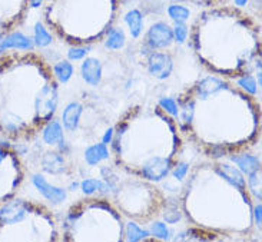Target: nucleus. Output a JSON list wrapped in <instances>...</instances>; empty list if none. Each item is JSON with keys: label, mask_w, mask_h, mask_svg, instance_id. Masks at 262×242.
<instances>
[{"label": "nucleus", "mask_w": 262, "mask_h": 242, "mask_svg": "<svg viewBox=\"0 0 262 242\" xmlns=\"http://www.w3.org/2000/svg\"><path fill=\"white\" fill-rule=\"evenodd\" d=\"M53 42V36L50 35L49 29L45 26L43 21H37L35 25V43L39 48H46Z\"/></svg>", "instance_id": "cd10ccee"}, {"label": "nucleus", "mask_w": 262, "mask_h": 242, "mask_svg": "<svg viewBox=\"0 0 262 242\" xmlns=\"http://www.w3.org/2000/svg\"><path fill=\"white\" fill-rule=\"evenodd\" d=\"M59 86L52 66L35 50L0 55V136L9 142L35 139L55 116Z\"/></svg>", "instance_id": "f03ea898"}, {"label": "nucleus", "mask_w": 262, "mask_h": 242, "mask_svg": "<svg viewBox=\"0 0 262 242\" xmlns=\"http://www.w3.org/2000/svg\"><path fill=\"white\" fill-rule=\"evenodd\" d=\"M43 21L72 46L100 42L114 26L122 0H43Z\"/></svg>", "instance_id": "423d86ee"}, {"label": "nucleus", "mask_w": 262, "mask_h": 242, "mask_svg": "<svg viewBox=\"0 0 262 242\" xmlns=\"http://www.w3.org/2000/svg\"><path fill=\"white\" fill-rule=\"evenodd\" d=\"M249 3V0H234L235 7H245Z\"/></svg>", "instance_id": "58836bf2"}, {"label": "nucleus", "mask_w": 262, "mask_h": 242, "mask_svg": "<svg viewBox=\"0 0 262 242\" xmlns=\"http://www.w3.org/2000/svg\"><path fill=\"white\" fill-rule=\"evenodd\" d=\"M83 114V105L79 102L68 103L62 114V125L68 132H75L79 128L80 116Z\"/></svg>", "instance_id": "f3484780"}, {"label": "nucleus", "mask_w": 262, "mask_h": 242, "mask_svg": "<svg viewBox=\"0 0 262 242\" xmlns=\"http://www.w3.org/2000/svg\"><path fill=\"white\" fill-rule=\"evenodd\" d=\"M109 158H111V150L106 143H95L85 149V162L89 166H96L107 161Z\"/></svg>", "instance_id": "412c9836"}, {"label": "nucleus", "mask_w": 262, "mask_h": 242, "mask_svg": "<svg viewBox=\"0 0 262 242\" xmlns=\"http://www.w3.org/2000/svg\"><path fill=\"white\" fill-rule=\"evenodd\" d=\"M80 191L83 192L85 196H93V195H98L100 198H105L109 193H112L111 191V186L107 185L103 179H96V178H88L83 179L80 182Z\"/></svg>", "instance_id": "6ab92c4d"}, {"label": "nucleus", "mask_w": 262, "mask_h": 242, "mask_svg": "<svg viewBox=\"0 0 262 242\" xmlns=\"http://www.w3.org/2000/svg\"><path fill=\"white\" fill-rule=\"evenodd\" d=\"M248 177V192L249 195H252L256 201L262 200V193H261V169L252 172L247 175Z\"/></svg>", "instance_id": "c756f323"}, {"label": "nucleus", "mask_w": 262, "mask_h": 242, "mask_svg": "<svg viewBox=\"0 0 262 242\" xmlns=\"http://www.w3.org/2000/svg\"><path fill=\"white\" fill-rule=\"evenodd\" d=\"M30 9V0H0V37L20 28Z\"/></svg>", "instance_id": "9b49d317"}, {"label": "nucleus", "mask_w": 262, "mask_h": 242, "mask_svg": "<svg viewBox=\"0 0 262 242\" xmlns=\"http://www.w3.org/2000/svg\"><path fill=\"white\" fill-rule=\"evenodd\" d=\"M185 192L212 201H182L186 218L215 235H248L254 225L247 182H236L221 171L218 161L198 165L186 181Z\"/></svg>", "instance_id": "39448f33"}, {"label": "nucleus", "mask_w": 262, "mask_h": 242, "mask_svg": "<svg viewBox=\"0 0 262 242\" xmlns=\"http://www.w3.org/2000/svg\"><path fill=\"white\" fill-rule=\"evenodd\" d=\"M166 13L175 23H186L191 17V10L184 5L172 3L166 7Z\"/></svg>", "instance_id": "bb28decb"}, {"label": "nucleus", "mask_w": 262, "mask_h": 242, "mask_svg": "<svg viewBox=\"0 0 262 242\" xmlns=\"http://www.w3.org/2000/svg\"><path fill=\"white\" fill-rule=\"evenodd\" d=\"M188 2L195 3V5H198V6H202V7H211V6H218L220 3L225 2V0H188Z\"/></svg>", "instance_id": "e433bc0d"}, {"label": "nucleus", "mask_w": 262, "mask_h": 242, "mask_svg": "<svg viewBox=\"0 0 262 242\" xmlns=\"http://www.w3.org/2000/svg\"><path fill=\"white\" fill-rule=\"evenodd\" d=\"M114 129L111 145L118 168L150 184L169 177L181 150L173 118L159 106L130 107Z\"/></svg>", "instance_id": "7ed1b4c3"}, {"label": "nucleus", "mask_w": 262, "mask_h": 242, "mask_svg": "<svg viewBox=\"0 0 262 242\" xmlns=\"http://www.w3.org/2000/svg\"><path fill=\"white\" fill-rule=\"evenodd\" d=\"M57 222L46 207L16 198L0 204V242L60 241Z\"/></svg>", "instance_id": "6e6552de"}, {"label": "nucleus", "mask_w": 262, "mask_h": 242, "mask_svg": "<svg viewBox=\"0 0 262 242\" xmlns=\"http://www.w3.org/2000/svg\"><path fill=\"white\" fill-rule=\"evenodd\" d=\"M146 69L150 76H154L158 80H165L169 78L173 72V59L169 53L152 50L148 55Z\"/></svg>", "instance_id": "ddd939ff"}, {"label": "nucleus", "mask_w": 262, "mask_h": 242, "mask_svg": "<svg viewBox=\"0 0 262 242\" xmlns=\"http://www.w3.org/2000/svg\"><path fill=\"white\" fill-rule=\"evenodd\" d=\"M112 193L122 214L139 222H146L156 216L166 202L158 188L134 175L128 179L119 178Z\"/></svg>", "instance_id": "1a4fd4ad"}, {"label": "nucleus", "mask_w": 262, "mask_h": 242, "mask_svg": "<svg viewBox=\"0 0 262 242\" xmlns=\"http://www.w3.org/2000/svg\"><path fill=\"white\" fill-rule=\"evenodd\" d=\"M227 158L228 161L232 162L245 177L249 175V173H252V172L258 171V169H261V161H259V158L255 157V155L234 152V153L227 155Z\"/></svg>", "instance_id": "dca6fc26"}, {"label": "nucleus", "mask_w": 262, "mask_h": 242, "mask_svg": "<svg viewBox=\"0 0 262 242\" xmlns=\"http://www.w3.org/2000/svg\"><path fill=\"white\" fill-rule=\"evenodd\" d=\"M173 40V32L172 28L166 21H155L146 32L145 45L150 50L168 49L172 46Z\"/></svg>", "instance_id": "f8f14e48"}, {"label": "nucleus", "mask_w": 262, "mask_h": 242, "mask_svg": "<svg viewBox=\"0 0 262 242\" xmlns=\"http://www.w3.org/2000/svg\"><path fill=\"white\" fill-rule=\"evenodd\" d=\"M189 166H191V165L188 164V162H179V161H178L177 164L173 165V168H172V171H170V175L173 177L175 181L182 182V181L188 177V173H189Z\"/></svg>", "instance_id": "72a5a7b5"}, {"label": "nucleus", "mask_w": 262, "mask_h": 242, "mask_svg": "<svg viewBox=\"0 0 262 242\" xmlns=\"http://www.w3.org/2000/svg\"><path fill=\"white\" fill-rule=\"evenodd\" d=\"M92 49V45H80V46H72L68 50V60L76 62L85 59L86 55L89 53V50Z\"/></svg>", "instance_id": "2f4dec72"}, {"label": "nucleus", "mask_w": 262, "mask_h": 242, "mask_svg": "<svg viewBox=\"0 0 262 242\" xmlns=\"http://www.w3.org/2000/svg\"><path fill=\"white\" fill-rule=\"evenodd\" d=\"M149 232H150V235L154 236L155 239H161V241H168V239H170V231L161 221L152 222Z\"/></svg>", "instance_id": "7c9ffc66"}, {"label": "nucleus", "mask_w": 262, "mask_h": 242, "mask_svg": "<svg viewBox=\"0 0 262 242\" xmlns=\"http://www.w3.org/2000/svg\"><path fill=\"white\" fill-rule=\"evenodd\" d=\"M43 5V0H30V7H33V9H36V7H40Z\"/></svg>", "instance_id": "a19ab883"}, {"label": "nucleus", "mask_w": 262, "mask_h": 242, "mask_svg": "<svg viewBox=\"0 0 262 242\" xmlns=\"http://www.w3.org/2000/svg\"><path fill=\"white\" fill-rule=\"evenodd\" d=\"M42 139L43 142L49 146H57L59 143H62L64 139L63 126L60 121H57L55 118H52L42 129Z\"/></svg>", "instance_id": "a211bd4d"}, {"label": "nucleus", "mask_w": 262, "mask_h": 242, "mask_svg": "<svg viewBox=\"0 0 262 242\" xmlns=\"http://www.w3.org/2000/svg\"><path fill=\"white\" fill-rule=\"evenodd\" d=\"M251 2V5L254 6L255 10H258V13H259V10H261V0H249Z\"/></svg>", "instance_id": "ea45409f"}, {"label": "nucleus", "mask_w": 262, "mask_h": 242, "mask_svg": "<svg viewBox=\"0 0 262 242\" xmlns=\"http://www.w3.org/2000/svg\"><path fill=\"white\" fill-rule=\"evenodd\" d=\"M43 171L49 172L52 175H57L64 171V158L60 152H48L42 159Z\"/></svg>", "instance_id": "5701e85b"}, {"label": "nucleus", "mask_w": 262, "mask_h": 242, "mask_svg": "<svg viewBox=\"0 0 262 242\" xmlns=\"http://www.w3.org/2000/svg\"><path fill=\"white\" fill-rule=\"evenodd\" d=\"M123 21L128 26L132 39H139L143 33V13L141 9L132 7L123 14Z\"/></svg>", "instance_id": "aec40b11"}, {"label": "nucleus", "mask_w": 262, "mask_h": 242, "mask_svg": "<svg viewBox=\"0 0 262 242\" xmlns=\"http://www.w3.org/2000/svg\"><path fill=\"white\" fill-rule=\"evenodd\" d=\"M80 75L86 85L98 86L102 82V76H103L102 62L96 57H86L80 66Z\"/></svg>", "instance_id": "2eb2a0df"}, {"label": "nucleus", "mask_w": 262, "mask_h": 242, "mask_svg": "<svg viewBox=\"0 0 262 242\" xmlns=\"http://www.w3.org/2000/svg\"><path fill=\"white\" fill-rule=\"evenodd\" d=\"M60 241H123L125 224L109 201L85 200L72 205L62 224Z\"/></svg>", "instance_id": "0eeeda50"}, {"label": "nucleus", "mask_w": 262, "mask_h": 242, "mask_svg": "<svg viewBox=\"0 0 262 242\" xmlns=\"http://www.w3.org/2000/svg\"><path fill=\"white\" fill-rule=\"evenodd\" d=\"M20 153L12 143L0 142V204L14 196L25 181Z\"/></svg>", "instance_id": "9d476101"}, {"label": "nucleus", "mask_w": 262, "mask_h": 242, "mask_svg": "<svg viewBox=\"0 0 262 242\" xmlns=\"http://www.w3.org/2000/svg\"><path fill=\"white\" fill-rule=\"evenodd\" d=\"M162 218L165 219L166 224H178V222L181 221L182 218H184V212L178 208L177 204H170L168 205L166 202H165V205L162 208Z\"/></svg>", "instance_id": "c85d7f7f"}, {"label": "nucleus", "mask_w": 262, "mask_h": 242, "mask_svg": "<svg viewBox=\"0 0 262 242\" xmlns=\"http://www.w3.org/2000/svg\"><path fill=\"white\" fill-rule=\"evenodd\" d=\"M177 102L179 129L212 159L247 148L259 135L254 96L216 75L199 79Z\"/></svg>", "instance_id": "f257e3e1"}, {"label": "nucleus", "mask_w": 262, "mask_h": 242, "mask_svg": "<svg viewBox=\"0 0 262 242\" xmlns=\"http://www.w3.org/2000/svg\"><path fill=\"white\" fill-rule=\"evenodd\" d=\"M32 182L36 186V189L42 193L43 198H46L52 205H62L66 201V198H68L66 189L48 182V179L45 178L43 175H39V173L33 175L32 177Z\"/></svg>", "instance_id": "4468645a"}, {"label": "nucleus", "mask_w": 262, "mask_h": 242, "mask_svg": "<svg viewBox=\"0 0 262 242\" xmlns=\"http://www.w3.org/2000/svg\"><path fill=\"white\" fill-rule=\"evenodd\" d=\"M102 40H103V45H105L106 49L121 50L126 45V35H125V32H123L122 28L112 26L111 29H107V32L105 33Z\"/></svg>", "instance_id": "4be33fe9"}, {"label": "nucleus", "mask_w": 262, "mask_h": 242, "mask_svg": "<svg viewBox=\"0 0 262 242\" xmlns=\"http://www.w3.org/2000/svg\"><path fill=\"white\" fill-rule=\"evenodd\" d=\"M158 106L162 109L165 114H168L170 118H177L178 112H179V107H178L177 99L173 98H161L158 102Z\"/></svg>", "instance_id": "473e14b6"}, {"label": "nucleus", "mask_w": 262, "mask_h": 242, "mask_svg": "<svg viewBox=\"0 0 262 242\" xmlns=\"http://www.w3.org/2000/svg\"><path fill=\"white\" fill-rule=\"evenodd\" d=\"M172 32H173V40L178 45H184L188 40L189 29L186 26V23H175V28L172 29Z\"/></svg>", "instance_id": "f704fd0d"}, {"label": "nucleus", "mask_w": 262, "mask_h": 242, "mask_svg": "<svg viewBox=\"0 0 262 242\" xmlns=\"http://www.w3.org/2000/svg\"><path fill=\"white\" fill-rule=\"evenodd\" d=\"M150 232L149 229H143L139 227V224H136L135 221H129L125 225V234H123V241L128 242H138V241H150L155 239L154 236L149 238Z\"/></svg>", "instance_id": "b1692460"}, {"label": "nucleus", "mask_w": 262, "mask_h": 242, "mask_svg": "<svg viewBox=\"0 0 262 242\" xmlns=\"http://www.w3.org/2000/svg\"><path fill=\"white\" fill-rule=\"evenodd\" d=\"M52 72H53V76L56 79L57 83H68L73 76V72L75 68L72 64L71 60H59L56 63L52 66Z\"/></svg>", "instance_id": "393cba45"}, {"label": "nucleus", "mask_w": 262, "mask_h": 242, "mask_svg": "<svg viewBox=\"0 0 262 242\" xmlns=\"http://www.w3.org/2000/svg\"><path fill=\"white\" fill-rule=\"evenodd\" d=\"M189 46L208 71L235 79L261 57V30L238 7L211 6L193 21Z\"/></svg>", "instance_id": "20e7f679"}, {"label": "nucleus", "mask_w": 262, "mask_h": 242, "mask_svg": "<svg viewBox=\"0 0 262 242\" xmlns=\"http://www.w3.org/2000/svg\"><path fill=\"white\" fill-rule=\"evenodd\" d=\"M114 134H115V129L114 128H109L106 130V134L103 135V138H102V142L106 143V145H111V142H112V139H114Z\"/></svg>", "instance_id": "4c0bfd02"}, {"label": "nucleus", "mask_w": 262, "mask_h": 242, "mask_svg": "<svg viewBox=\"0 0 262 242\" xmlns=\"http://www.w3.org/2000/svg\"><path fill=\"white\" fill-rule=\"evenodd\" d=\"M235 85L236 87H239L242 92L248 93L251 96L255 98L256 93H258V83H256L255 78L251 75V73H245V75H241L238 78H235Z\"/></svg>", "instance_id": "a878e982"}, {"label": "nucleus", "mask_w": 262, "mask_h": 242, "mask_svg": "<svg viewBox=\"0 0 262 242\" xmlns=\"http://www.w3.org/2000/svg\"><path fill=\"white\" fill-rule=\"evenodd\" d=\"M252 219H254V225L261 231L262 228V205L261 201H258V204L254 205L252 208Z\"/></svg>", "instance_id": "c9c22d12"}, {"label": "nucleus", "mask_w": 262, "mask_h": 242, "mask_svg": "<svg viewBox=\"0 0 262 242\" xmlns=\"http://www.w3.org/2000/svg\"><path fill=\"white\" fill-rule=\"evenodd\" d=\"M79 182H72L71 186H69V191H78V188H79Z\"/></svg>", "instance_id": "79ce46f5"}]
</instances>
